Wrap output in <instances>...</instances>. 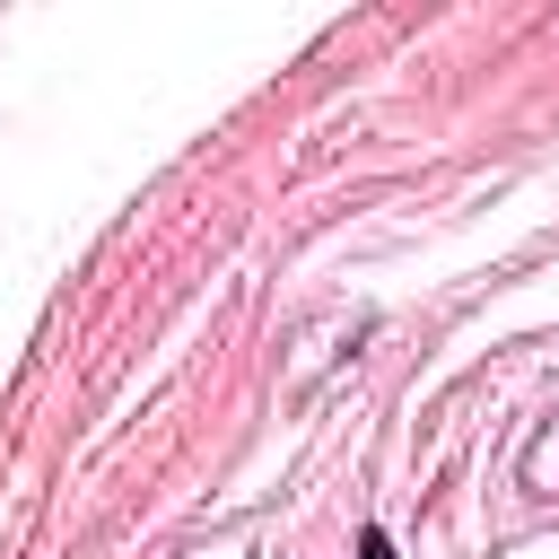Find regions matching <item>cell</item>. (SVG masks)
I'll list each match as a JSON object with an SVG mask.
<instances>
[{"mask_svg":"<svg viewBox=\"0 0 559 559\" xmlns=\"http://www.w3.org/2000/svg\"><path fill=\"white\" fill-rule=\"evenodd\" d=\"M358 559H393V542H384V533H367V542H358Z\"/></svg>","mask_w":559,"mask_h":559,"instance_id":"1","label":"cell"}]
</instances>
